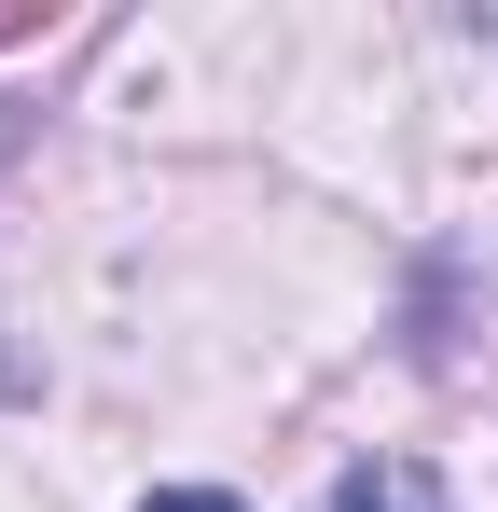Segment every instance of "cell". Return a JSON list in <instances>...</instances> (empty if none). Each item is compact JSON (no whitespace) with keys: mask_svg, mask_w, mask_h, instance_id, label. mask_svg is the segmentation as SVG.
<instances>
[{"mask_svg":"<svg viewBox=\"0 0 498 512\" xmlns=\"http://www.w3.org/2000/svg\"><path fill=\"white\" fill-rule=\"evenodd\" d=\"M332 512H443V485H429L415 457H360V471L332 485Z\"/></svg>","mask_w":498,"mask_h":512,"instance_id":"6da1fadb","label":"cell"},{"mask_svg":"<svg viewBox=\"0 0 498 512\" xmlns=\"http://www.w3.org/2000/svg\"><path fill=\"white\" fill-rule=\"evenodd\" d=\"M139 512H249V499H222V485H153Z\"/></svg>","mask_w":498,"mask_h":512,"instance_id":"7a4b0ae2","label":"cell"}]
</instances>
